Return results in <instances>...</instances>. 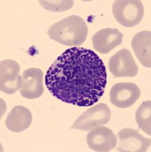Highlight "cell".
Wrapping results in <instances>:
<instances>
[{"label":"cell","mask_w":151,"mask_h":152,"mask_svg":"<svg viewBox=\"0 0 151 152\" xmlns=\"http://www.w3.org/2000/svg\"><path fill=\"white\" fill-rule=\"evenodd\" d=\"M45 85L49 92L63 102L89 107L104 94L107 85L106 68L92 50L71 47L50 66Z\"/></svg>","instance_id":"obj_1"},{"label":"cell","mask_w":151,"mask_h":152,"mask_svg":"<svg viewBox=\"0 0 151 152\" xmlns=\"http://www.w3.org/2000/svg\"><path fill=\"white\" fill-rule=\"evenodd\" d=\"M89 30L81 17L70 15L54 24L47 31L50 39L65 46L75 47L85 41Z\"/></svg>","instance_id":"obj_2"},{"label":"cell","mask_w":151,"mask_h":152,"mask_svg":"<svg viewBox=\"0 0 151 152\" xmlns=\"http://www.w3.org/2000/svg\"><path fill=\"white\" fill-rule=\"evenodd\" d=\"M112 12L122 26L132 28L142 21L144 7L140 0H117L113 4Z\"/></svg>","instance_id":"obj_3"},{"label":"cell","mask_w":151,"mask_h":152,"mask_svg":"<svg viewBox=\"0 0 151 152\" xmlns=\"http://www.w3.org/2000/svg\"><path fill=\"white\" fill-rule=\"evenodd\" d=\"M111 112L109 107L105 104L101 103L81 114L75 121L71 129L89 131L95 127L105 125L109 122Z\"/></svg>","instance_id":"obj_4"},{"label":"cell","mask_w":151,"mask_h":152,"mask_svg":"<svg viewBox=\"0 0 151 152\" xmlns=\"http://www.w3.org/2000/svg\"><path fill=\"white\" fill-rule=\"evenodd\" d=\"M22 85L20 76V66L12 59H5L0 62V90L7 94L15 93Z\"/></svg>","instance_id":"obj_5"},{"label":"cell","mask_w":151,"mask_h":152,"mask_svg":"<svg viewBox=\"0 0 151 152\" xmlns=\"http://www.w3.org/2000/svg\"><path fill=\"white\" fill-rule=\"evenodd\" d=\"M108 69L115 78L135 77L138 73V66L127 49L119 50L110 58Z\"/></svg>","instance_id":"obj_6"},{"label":"cell","mask_w":151,"mask_h":152,"mask_svg":"<svg viewBox=\"0 0 151 152\" xmlns=\"http://www.w3.org/2000/svg\"><path fill=\"white\" fill-rule=\"evenodd\" d=\"M109 94L113 105L118 108H128L139 99L141 90L135 84L122 82L113 85Z\"/></svg>","instance_id":"obj_7"},{"label":"cell","mask_w":151,"mask_h":152,"mask_svg":"<svg viewBox=\"0 0 151 152\" xmlns=\"http://www.w3.org/2000/svg\"><path fill=\"white\" fill-rule=\"evenodd\" d=\"M86 142L94 151L108 152L116 147L118 138L112 130L105 126L95 127L88 133Z\"/></svg>","instance_id":"obj_8"},{"label":"cell","mask_w":151,"mask_h":152,"mask_svg":"<svg viewBox=\"0 0 151 152\" xmlns=\"http://www.w3.org/2000/svg\"><path fill=\"white\" fill-rule=\"evenodd\" d=\"M119 145L117 151L146 152L151 145L150 138H145L133 129H123L118 133Z\"/></svg>","instance_id":"obj_9"},{"label":"cell","mask_w":151,"mask_h":152,"mask_svg":"<svg viewBox=\"0 0 151 152\" xmlns=\"http://www.w3.org/2000/svg\"><path fill=\"white\" fill-rule=\"evenodd\" d=\"M23 97L38 98L43 93V73L41 69L31 68L22 73V85L19 90Z\"/></svg>","instance_id":"obj_10"},{"label":"cell","mask_w":151,"mask_h":152,"mask_svg":"<svg viewBox=\"0 0 151 152\" xmlns=\"http://www.w3.org/2000/svg\"><path fill=\"white\" fill-rule=\"evenodd\" d=\"M123 37V34L116 28H104L93 35L92 45L101 54H108L122 44Z\"/></svg>","instance_id":"obj_11"},{"label":"cell","mask_w":151,"mask_h":152,"mask_svg":"<svg viewBox=\"0 0 151 152\" xmlns=\"http://www.w3.org/2000/svg\"><path fill=\"white\" fill-rule=\"evenodd\" d=\"M131 47L141 64L147 68L151 67V32L144 31L133 37Z\"/></svg>","instance_id":"obj_12"},{"label":"cell","mask_w":151,"mask_h":152,"mask_svg":"<svg viewBox=\"0 0 151 152\" xmlns=\"http://www.w3.org/2000/svg\"><path fill=\"white\" fill-rule=\"evenodd\" d=\"M32 123L31 111L23 106L15 107L5 119V126L12 132H21L28 128Z\"/></svg>","instance_id":"obj_13"},{"label":"cell","mask_w":151,"mask_h":152,"mask_svg":"<svg viewBox=\"0 0 151 152\" xmlns=\"http://www.w3.org/2000/svg\"><path fill=\"white\" fill-rule=\"evenodd\" d=\"M137 126L149 136L151 135V101L147 100L141 104L136 112Z\"/></svg>","instance_id":"obj_14"},{"label":"cell","mask_w":151,"mask_h":152,"mask_svg":"<svg viewBox=\"0 0 151 152\" xmlns=\"http://www.w3.org/2000/svg\"><path fill=\"white\" fill-rule=\"evenodd\" d=\"M39 3L47 10L54 12L67 11L73 7V1H39Z\"/></svg>","instance_id":"obj_15"}]
</instances>
